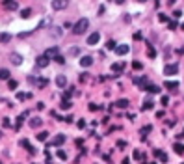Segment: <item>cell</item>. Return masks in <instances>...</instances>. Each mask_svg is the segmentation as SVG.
Segmentation results:
<instances>
[{"mask_svg": "<svg viewBox=\"0 0 184 164\" xmlns=\"http://www.w3.org/2000/svg\"><path fill=\"white\" fill-rule=\"evenodd\" d=\"M88 26H89V20L86 19V17H82L76 24H73V32H74L76 35H82L86 30H88Z\"/></svg>", "mask_w": 184, "mask_h": 164, "instance_id": "cell-1", "label": "cell"}, {"mask_svg": "<svg viewBox=\"0 0 184 164\" xmlns=\"http://www.w3.org/2000/svg\"><path fill=\"white\" fill-rule=\"evenodd\" d=\"M100 41V34L99 32H91L89 35H88V39H86V43L89 45V47H93V45H97Z\"/></svg>", "mask_w": 184, "mask_h": 164, "instance_id": "cell-2", "label": "cell"}, {"mask_svg": "<svg viewBox=\"0 0 184 164\" xmlns=\"http://www.w3.org/2000/svg\"><path fill=\"white\" fill-rule=\"evenodd\" d=\"M178 73V64H167L166 67H164V75L171 76V75H177Z\"/></svg>", "mask_w": 184, "mask_h": 164, "instance_id": "cell-3", "label": "cell"}, {"mask_svg": "<svg viewBox=\"0 0 184 164\" xmlns=\"http://www.w3.org/2000/svg\"><path fill=\"white\" fill-rule=\"evenodd\" d=\"M67 6H69V0H52V9H54V11L65 9Z\"/></svg>", "mask_w": 184, "mask_h": 164, "instance_id": "cell-4", "label": "cell"}, {"mask_svg": "<svg viewBox=\"0 0 184 164\" xmlns=\"http://www.w3.org/2000/svg\"><path fill=\"white\" fill-rule=\"evenodd\" d=\"M9 62H11L13 65H20L22 64V56H20L19 52H11L9 54Z\"/></svg>", "mask_w": 184, "mask_h": 164, "instance_id": "cell-5", "label": "cell"}, {"mask_svg": "<svg viewBox=\"0 0 184 164\" xmlns=\"http://www.w3.org/2000/svg\"><path fill=\"white\" fill-rule=\"evenodd\" d=\"M35 64H37V67H47V65L50 64V58H47V56H39L37 60H35Z\"/></svg>", "mask_w": 184, "mask_h": 164, "instance_id": "cell-6", "label": "cell"}, {"mask_svg": "<svg viewBox=\"0 0 184 164\" xmlns=\"http://www.w3.org/2000/svg\"><path fill=\"white\" fill-rule=\"evenodd\" d=\"M56 86H58V88H65V86H67V76H65V75H58V76H56Z\"/></svg>", "mask_w": 184, "mask_h": 164, "instance_id": "cell-7", "label": "cell"}, {"mask_svg": "<svg viewBox=\"0 0 184 164\" xmlns=\"http://www.w3.org/2000/svg\"><path fill=\"white\" fill-rule=\"evenodd\" d=\"M129 50H130L129 45H117V47H115V52L119 54V56H125L126 52H129Z\"/></svg>", "mask_w": 184, "mask_h": 164, "instance_id": "cell-8", "label": "cell"}, {"mask_svg": "<svg viewBox=\"0 0 184 164\" xmlns=\"http://www.w3.org/2000/svg\"><path fill=\"white\" fill-rule=\"evenodd\" d=\"M91 64H93V58H91V56H82V58H80V65H82V67H89Z\"/></svg>", "mask_w": 184, "mask_h": 164, "instance_id": "cell-9", "label": "cell"}, {"mask_svg": "<svg viewBox=\"0 0 184 164\" xmlns=\"http://www.w3.org/2000/svg\"><path fill=\"white\" fill-rule=\"evenodd\" d=\"M155 155L160 158V162H164V164L167 162V155H166V151H162V149H155Z\"/></svg>", "mask_w": 184, "mask_h": 164, "instance_id": "cell-10", "label": "cell"}, {"mask_svg": "<svg viewBox=\"0 0 184 164\" xmlns=\"http://www.w3.org/2000/svg\"><path fill=\"white\" fill-rule=\"evenodd\" d=\"M28 123H30V127H32V129H37V127H41L43 119H41V117H32V119H30Z\"/></svg>", "mask_w": 184, "mask_h": 164, "instance_id": "cell-11", "label": "cell"}, {"mask_svg": "<svg viewBox=\"0 0 184 164\" xmlns=\"http://www.w3.org/2000/svg\"><path fill=\"white\" fill-rule=\"evenodd\" d=\"M129 105H130L129 99H117V101H115V106H117V108H129Z\"/></svg>", "mask_w": 184, "mask_h": 164, "instance_id": "cell-12", "label": "cell"}, {"mask_svg": "<svg viewBox=\"0 0 184 164\" xmlns=\"http://www.w3.org/2000/svg\"><path fill=\"white\" fill-rule=\"evenodd\" d=\"M164 86H166L167 90H177L178 88V82L177 80H166V82H164Z\"/></svg>", "mask_w": 184, "mask_h": 164, "instance_id": "cell-13", "label": "cell"}, {"mask_svg": "<svg viewBox=\"0 0 184 164\" xmlns=\"http://www.w3.org/2000/svg\"><path fill=\"white\" fill-rule=\"evenodd\" d=\"M4 8H6V9H17L19 6H17L15 0H4Z\"/></svg>", "mask_w": 184, "mask_h": 164, "instance_id": "cell-14", "label": "cell"}, {"mask_svg": "<svg viewBox=\"0 0 184 164\" xmlns=\"http://www.w3.org/2000/svg\"><path fill=\"white\" fill-rule=\"evenodd\" d=\"M123 69H125V62H119V64L112 65V71H114V73H121Z\"/></svg>", "mask_w": 184, "mask_h": 164, "instance_id": "cell-15", "label": "cell"}, {"mask_svg": "<svg viewBox=\"0 0 184 164\" xmlns=\"http://www.w3.org/2000/svg\"><path fill=\"white\" fill-rule=\"evenodd\" d=\"M65 140H67V138H65V134H58V136H54V146H61V144H63Z\"/></svg>", "mask_w": 184, "mask_h": 164, "instance_id": "cell-16", "label": "cell"}, {"mask_svg": "<svg viewBox=\"0 0 184 164\" xmlns=\"http://www.w3.org/2000/svg\"><path fill=\"white\" fill-rule=\"evenodd\" d=\"M26 117H28V112H22V114L17 117V125H15V127H17V129H20V125H22V121L26 119Z\"/></svg>", "mask_w": 184, "mask_h": 164, "instance_id": "cell-17", "label": "cell"}, {"mask_svg": "<svg viewBox=\"0 0 184 164\" xmlns=\"http://www.w3.org/2000/svg\"><path fill=\"white\" fill-rule=\"evenodd\" d=\"M45 56H47V58H56V56H58V47H52V49H48L47 52H45Z\"/></svg>", "mask_w": 184, "mask_h": 164, "instance_id": "cell-18", "label": "cell"}, {"mask_svg": "<svg viewBox=\"0 0 184 164\" xmlns=\"http://www.w3.org/2000/svg\"><path fill=\"white\" fill-rule=\"evenodd\" d=\"M173 149H175L177 155H184V146H182V144H175V146H173Z\"/></svg>", "mask_w": 184, "mask_h": 164, "instance_id": "cell-19", "label": "cell"}, {"mask_svg": "<svg viewBox=\"0 0 184 164\" xmlns=\"http://www.w3.org/2000/svg\"><path fill=\"white\" fill-rule=\"evenodd\" d=\"M132 157H134L136 160H143V158H145V155H143V153H141L140 149H134V153H132Z\"/></svg>", "mask_w": 184, "mask_h": 164, "instance_id": "cell-20", "label": "cell"}, {"mask_svg": "<svg viewBox=\"0 0 184 164\" xmlns=\"http://www.w3.org/2000/svg\"><path fill=\"white\" fill-rule=\"evenodd\" d=\"M147 91H149V93H160V88H158V86H155V84H151V86H147L145 88Z\"/></svg>", "mask_w": 184, "mask_h": 164, "instance_id": "cell-21", "label": "cell"}, {"mask_svg": "<svg viewBox=\"0 0 184 164\" xmlns=\"http://www.w3.org/2000/svg\"><path fill=\"white\" fill-rule=\"evenodd\" d=\"M152 105H155V102H152L151 99H147V101L141 105V108H143V110H151V108H152Z\"/></svg>", "mask_w": 184, "mask_h": 164, "instance_id": "cell-22", "label": "cell"}, {"mask_svg": "<svg viewBox=\"0 0 184 164\" xmlns=\"http://www.w3.org/2000/svg\"><path fill=\"white\" fill-rule=\"evenodd\" d=\"M47 138H48V132H47V131H41L39 134H37V140H39V142H45Z\"/></svg>", "mask_w": 184, "mask_h": 164, "instance_id": "cell-23", "label": "cell"}, {"mask_svg": "<svg viewBox=\"0 0 184 164\" xmlns=\"http://www.w3.org/2000/svg\"><path fill=\"white\" fill-rule=\"evenodd\" d=\"M0 78H2V80H9V71L8 69H0Z\"/></svg>", "mask_w": 184, "mask_h": 164, "instance_id": "cell-24", "label": "cell"}, {"mask_svg": "<svg viewBox=\"0 0 184 164\" xmlns=\"http://www.w3.org/2000/svg\"><path fill=\"white\" fill-rule=\"evenodd\" d=\"M30 97H32L30 93H22V91H19V93H17V99L19 101H26V99H30Z\"/></svg>", "mask_w": 184, "mask_h": 164, "instance_id": "cell-25", "label": "cell"}, {"mask_svg": "<svg viewBox=\"0 0 184 164\" xmlns=\"http://www.w3.org/2000/svg\"><path fill=\"white\" fill-rule=\"evenodd\" d=\"M61 108H63V110H67V108H71V106H73V102H71V101H67V99H63V101H61Z\"/></svg>", "mask_w": 184, "mask_h": 164, "instance_id": "cell-26", "label": "cell"}, {"mask_svg": "<svg viewBox=\"0 0 184 164\" xmlns=\"http://www.w3.org/2000/svg\"><path fill=\"white\" fill-rule=\"evenodd\" d=\"M9 39H11L9 34H0V43H9Z\"/></svg>", "mask_w": 184, "mask_h": 164, "instance_id": "cell-27", "label": "cell"}, {"mask_svg": "<svg viewBox=\"0 0 184 164\" xmlns=\"http://www.w3.org/2000/svg\"><path fill=\"white\" fill-rule=\"evenodd\" d=\"M30 15H32V9H30V8H26V9H22V11H20V17H22V19H28Z\"/></svg>", "mask_w": 184, "mask_h": 164, "instance_id": "cell-28", "label": "cell"}, {"mask_svg": "<svg viewBox=\"0 0 184 164\" xmlns=\"http://www.w3.org/2000/svg\"><path fill=\"white\" fill-rule=\"evenodd\" d=\"M115 47H117V43H115L114 39H110L108 43H106V49H108V50H115Z\"/></svg>", "mask_w": 184, "mask_h": 164, "instance_id": "cell-29", "label": "cell"}, {"mask_svg": "<svg viewBox=\"0 0 184 164\" xmlns=\"http://www.w3.org/2000/svg\"><path fill=\"white\" fill-rule=\"evenodd\" d=\"M56 155H58V158H61V160H67V153H65V151L58 149V151H56Z\"/></svg>", "mask_w": 184, "mask_h": 164, "instance_id": "cell-30", "label": "cell"}, {"mask_svg": "<svg viewBox=\"0 0 184 164\" xmlns=\"http://www.w3.org/2000/svg\"><path fill=\"white\" fill-rule=\"evenodd\" d=\"M17 86H19V84H17V80H11V78L8 80V88H9V90H15Z\"/></svg>", "mask_w": 184, "mask_h": 164, "instance_id": "cell-31", "label": "cell"}, {"mask_svg": "<svg viewBox=\"0 0 184 164\" xmlns=\"http://www.w3.org/2000/svg\"><path fill=\"white\" fill-rule=\"evenodd\" d=\"M52 35H56V37H61V28H60V26H54V28H52Z\"/></svg>", "mask_w": 184, "mask_h": 164, "instance_id": "cell-32", "label": "cell"}, {"mask_svg": "<svg viewBox=\"0 0 184 164\" xmlns=\"http://www.w3.org/2000/svg\"><path fill=\"white\" fill-rule=\"evenodd\" d=\"M132 67H134L136 71H140V69H143V64H141V62H138V60H136V62H132Z\"/></svg>", "mask_w": 184, "mask_h": 164, "instance_id": "cell-33", "label": "cell"}, {"mask_svg": "<svg viewBox=\"0 0 184 164\" xmlns=\"http://www.w3.org/2000/svg\"><path fill=\"white\" fill-rule=\"evenodd\" d=\"M147 54H149V58H155V56H156V50L149 45V47H147Z\"/></svg>", "mask_w": 184, "mask_h": 164, "instance_id": "cell-34", "label": "cell"}, {"mask_svg": "<svg viewBox=\"0 0 184 164\" xmlns=\"http://www.w3.org/2000/svg\"><path fill=\"white\" fill-rule=\"evenodd\" d=\"M151 129H152L151 125H145V127H143V129H141V138H145V136H147V132H149Z\"/></svg>", "mask_w": 184, "mask_h": 164, "instance_id": "cell-35", "label": "cell"}, {"mask_svg": "<svg viewBox=\"0 0 184 164\" xmlns=\"http://www.w3.org/2000/svg\"><path fill=\"white\" fill-rule=\"evenodd\" d=\"M102 106H99V105H95V102H89V110L91 112H97V110H100Z\"/></svg>", "mask_w": 184, "mask_h": 164, "instance_id": "cell-36", "label": "cell"}, {"mask_svg": "<svg viewBox=\"0 0 184 164\" xmlns=\"http://www.w3.org/2000/svg\"><path fill=\"white\" fill-rule=\"evenodd\" d=\"M158 20H160V23H167V15L166 13H158Z\"/></svg>", "mask_w": 184, "mask_h": 164, "instance_id": "cell-37", "label": "cell"}, {"mask_svg": "<svg viewBox=\"0 0 184 164\" xmlns=\"http://www.w3.org/2000/svg\"><path fill=\"white\" fill-rule=\"evenodd\" d=\"M167 24H169V30H177V26H178V24H177V20H169Z\"/></svg>", "mask_w": 184, "mask_h": 164, "instance_id": "cell-38", "label": "cell"}, {"mask_svg": "<svg viewBox=\"0 0 184 164\" xmlns=\"http://www.w3.org/2000/svg\"><path fill=\"white\" fill-rule=\"evenodd\" d=\"M11 125V121H9V117H4L2 119V127H9Z\"/></svg>", "mask_w": 184, "mask_h": 164, "instance_id": "cell-39", "label": "cell"}, {"mask_svg": "<svg viewBox=\"0 0 184 164\" xmlns=\"http://www.w3.org/2000/svg\"><path fill=\"white\" fill-rule=\"evenodd\" d=\"M54 60H56V62H58V64H63V62H65V58H63V56H60V54H58V56H56V58H54Z\"/></svg>", "mask_w": 184, "mask_h": 164, "instance_id": "cell-40", "label": "cell"}, {"mask_svg": "<svg viewBox=\"0 0 184 164\" xmlns=\"http://www.w3.org/2000/svg\"><path fill=\"white\" fill-rule=\"evenodd\" d=\"M76 125H78V129H84V127H86V121H84V119H80L78 123H76Z\"/></svg>", "mask_w": 184, "mask_h": 164, "instance_id": "cell-41", "label": "cell"}, {"mask_svg": "<svg viewBox=\"0 0 184 164\" xmlns=\"http://www.w3.org/2000/svg\"><path fill=\"white\" fill-rule=\"evenodd\" d=\"M160 101H162V105H164V106H167V102H169V99H167V97H166V95H164V97H162V99H160Z\"/></svg>", "mask_w": 184, "mask_h": 164, "instance_id": "cell-42", "label": "cell"}, {"mask_svg": "<svg viewBox=\"0 0 184 164\" xmlns=\"http://www.w3.org/2000/svg\"><path fill=\"white\" fill-rule=\"evenodd\" d=\"M86 80H88V73H82L80 75V82H86Z\"/></svg>", "mask_w": 184, "mask_h": 164, "instance_id": "cell-43", "label": "cell"}, {"mask_svg": "<svg viewBox=\"0 0 184 164\" xmlns=\"http://www.w3.org/2000/svg\"><path fill=\"white\" fill-rule=\"evenodd\" d=\"M73 119H74L73 116H67V117H63V121H67V123H73Z\"/></svg>", "mask_w": 184, "mask_h": 164, "instance_id": "cell-44", "label": "cell"}, {"mask_svg": "<svg viewBox=\"0 0 184 164\" xmlns=\"http://www.w3.org/2000/svg\"><path fill=\"white\" fill-rule=\"evenodd\" d=\"M117 147H126V142H123V140H119V142H117Z\"/></svg>", "mask_w": 184, "mask_h": 164, "instance_id": "cell-45", "label": "cell"}, {"mask_svg": "<svg viewBox=\"0 0 184 164\" xmlns=\"http://www.w3.org/2000/svg\"><path fill=\"white\" fill-rule=\"evenodd\" d=\"M37 110H45V102H37Z\"/></svg>", "mask_w": 184, "mask_h": 164, "instance_id": "cell-46", "label": "cell"}, {"mask_svg": "<svg viewBox=\"0 0 184 164\" xmlns=\"http://www.w3.org/2000/svg\"><path fill=\"white\" fill-rule=\"evenodd\" d=\"M173 17H175V19H180L182 13H180V11H175V13H173Z\"/></svg>", "mask_w": 184, "mask_h": 164, "instance_id": "cell-47", "label": "cell"}, {"mask_svg": "<svg viewBox=\"0 0 184 164\" xmlns=\"http://www.w3.org/2000/svg\"><path fill=\"white\" fill-rule=\"evenodd\" d=\"M78 52H80V50H78V49H76V47H74V49H71V54H73V56H76V54H78Z\"/></svg>", "mask_w": 184, "mask_h": 164, "instance_id": "cell-48", "label": "cell"}, {"mask_svg": "<svg viewBox=\"0 0 184 164\" xmlns=\"http://www.w3.org/2000/svg\"><path fill=\"white\" fill-rule=\"evenodd\" d=\"M121 164H130V158H125V160H123Z\"/></svg>", "mask_w": 184, "mask_h": 164, "instance_id": "cell-49", "label": "cell"}, {"mask_svg": "<svg viewBox=\"0 0 184 164\" xmlns=\"http://www.w3.org/2000/svg\"><path fill=\"white\" fill-rule=\"evenodd\" d=\"M115 2H117V4H125L126 0H115Z\"/></svg>", "mask_w": 184, "mask_h": 164, "instance_id": "cell-50", "label": "cell"}, {"mask_svg": "<svg viewBox=\"0 0 184 164\" xmlns=\"http://www.w3.org/2000/svg\"><path fill=\"white\" fill-rule=\"evenodd\" d=\"M173 2H177V0H169V4H173Z\"/></svg>", "mask_w": 184, "mask_h": 164, "instance_id": "cell-51", "label": "cell"}, {"mask_svg": "<svg viewBox=\"0 0 184 164\" xmlns=\"http://www.w3.org/2000/svg\"><path fill=\"white\" fill-rule=\"evenodd\" d=\"M136 2H145V0H136Z\"/></svg>", "mask_w": 184, "mask_h": 164, "instance_id": "cell-52", "label": "cell"}, {"mask_svg": "<svg viewBox=\"0 0 184 164\" xmlns=\"http://www.w3.org/2000/svg\"><path fill=\"white\" fill-rule=\"evenodd\" d=\"M180 28H182V30H184V24H182V26H180Z\"/></svg>", "mask_w": 184, "mask_h": 164, "instance_id": "cell-53", "label": "cell"}, {"mask_svg": "<svg viewBox=\"0 0 184 164\" xmlns=\"http://www.w3.org/2000/svg\"><path fill=\"white\" fill-rule=\"evenodd\" d=\"M151 164H156V162H151Z\"/></svg>", "mask_w": 184, "mask_h": 164, "instance_id": "cell-54", "label": "cell"}, {"mask_svg": "<svg viewBox=\"0 0 184 164\" xmlns=\"http://www.w3.org/2000/svg\"><path fill=\"white\" fill-rule=\"evenodd\" d=\"M0 164H2V162H0Z\"/></svg>", "mask_w": 184, "mask_h": 164, "instance_id": "cell-55", "label": "cell"}]
</instances>
